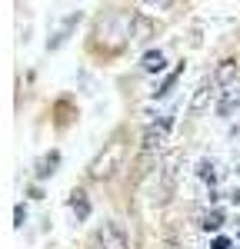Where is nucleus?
<instances>
[{"instance_id":"obj_11","label":"nucleus","mask_w":240,"mask_h":249,"mask_svg":"<svg viewBox=\"0 0 240 249\" xmlns=\"http://www.w3.org/2000/svg\"><path fill=\"white\" fill-rule=\"evenodd\" d=\"M200 226H203V230H207V232H217L220 226H223V213H220V210L207 213V216H203V223H200Z\"/></svg>"},{"instance_id":"obj_14","label":"nucleus","mask_w":240,"mask_h":249,"mask_svg":"<svg viewBox=\"0 0 240 249\" xmlns=\"http://www.w3.org/2000/svg\"><path fill=\"white\" fill-rule=\"evenodd\" d=\"M210 249H230V239H227V236H217V239L210 243Z\"/></svg>"},{"instance_id":"obj_5","label":"nucleus","mask_w":240,"mask_h":249,"mask_svg":"<svg viewBox=\"0 0 240 249\" xmlns=\"http://www.w3.org/2000/svg\"><path fill=\"white\" fill-rule=\"evenodd\" d=\"M217 93V87H214V80L203 77L197 87V93H194V100H190V113H203L207 107H210V96Z\"/></svg>"},{"instance_id":"obj_16","label":"nucleus","mask_w":240,"mask_h":249,"mask_svg":"<svg viewBox=\"0 0 240 249\" xmlns=\"http://www.w3.org/2000/svg\"><path fill=\"white\" fill-rule=\"evenodd\" d=\"M150 3H170V0H150Z\"/></svg>"},{"instance_id":"obj_13","label":"nucleus","mask_w":240,"mask_h":249,"mask_svg":"<svg viewBox=\"0 0 240 249\" xmlns=\"http://www.w3.org/2000/svg\"><path fill=\"white\" fill-rule=\"evenodd\" d=\"M200 176H203V179H210V183H214V179H217V166H214V163H207V160H203V163H200Z\"/></svg>"},{"instance_id":"obj_8","label":"nucleus","mask_w":240,"mask_h":249,"mask_svg":"<svg viewBox=\"0 0 240 249\" xmlns=\"http://www.w3.org/2000/svg\"><path fill=\"white\" fill-rule=\"evenodd\" d=\"M234 107H240V90L230 87V90H223V100L217 103V113L220 116H230V113H234Z\"/></svg>"},{"instance_id":"obj_4","label":"nucleus","mask_w":240,"mask_h":249,"mask_svg":"<svg viewBox=\"0 0 240 249\" xmlns=\"http://www.w3.org/2000/svg\"><path fill=\"white\" fill-rule=\"evenodd\" d=\"M237 73H240V63L227 57V60H220V63H217V70L210 73V80H214L217 90H230V87L237 83Z\"/></svg>"},{"instance_id":"obj_1","label":"nucleus","mask_w":240,"mask_h":249,"mask_svg":"<svg viewBox=\"0 0 240 249\" xmlns=\"http://www.w3.org/2000/svg\"><path fill=\"white\" fill-rule=\"evenodd\" d=\"M120 160H123V140H110V143L103 146V153L90 163L87 176H90V179H110V176L117 173Z\"/></svg>"},{"instance_id":"obj_10","label":"nucleus","mask_w":240,"mask_h":249,"mask_svg":"<svg viewBox=\"0 0 240 249\" xmlns=\"http://www.w3.org/2000/svg\"><path fill=\"white\" fill-rule=\"evenodd\" d=\"M57 163H60V156H57V153L43 156V160H40V170H37V176H40V179H47V176H54V166H57Z\"/></svg>"},{"instance_id":"obj_12","label":"nucleus","mask_w":240,"mask_h":249,"mask_svg":"<svg viewBox=\"0 0 240 249\" xmlns=\"http://www.w3.org/2000/svg\"><path fill=\"white\" fill-rule=\"evenodd\" d=\"M177 77H180V67L174 70V73H167V77H163V83H160V90H154V96H167V93H170V87L177 83Z\"/></svg>"},{"instance_id":"obj_3","label":"nucleus","mask_w":240,"mask_h":249,"mask_svg":"<svg viewBox=\"0 0 240 249\" xmlns=\"http://www.w3.org/2000/svg\"><path fill=\"white\" fill-rule=\"evenodd\" d=\"M170 126H174V116H163L160 123H150V126L143 130V153L157 156L160 150L167 146V140H170Z\"/></svg>"},{"instance_id":"obj_9","label":"nucleus","mask_w":240,"mask_h":249,"mask_svg":"<svg viewBox=\"0 0 240 249\" xmlns=\"http://www.w3.org/2000/svg\"><path fill=\"white\" fill-rule=\"evenodd\" d=\"M70 206H74V213H77V219H87V216H90V203H87V193H83V190L74 193Z\"/></svg>"},{"instance_id":"obj_6","label":"nucleus","mask_w":240,"mask_h":249,"mask_svg":"<svg viewBox=\"0 0 240 249\" xmlns=\"http://www.w3.org/2000/svg\"><path fill=\"white\" fill-rule=\"evenodd\" d=\"M77 23H80V14H70V17L63 20V27L57 30V37L47 43V50H57V47H63V43H67V37H70V30H74Z\"/></svg>"},{"instance_id":"obj_2","label":"nucleus","mask_w":240,"mask_h":249,"mask_svg":"<svg viewBox=\"0 0 240 249\" xmlns=\"http://www.w3.org/2000/svg\"><path fill=\"white\" fill-rule=\"evenodd\" d=\"M94 243H97V249H130V239H127V232L117 219H103L97 226Z\"/></svg>"},{"instance_id":"obj_15","label":"nucleus","mask_w":240,"mask_h":249,"mask_svg":"<svg viewBox=\"0 0 240 249\" xmlns=\"http://www.w3.org/2000/svg\"><path fill=\"white\" fill-rule=\"evenodd\" d=\"M14 216H17V226H23V223H27V210H23V206H17V210H14Z\"/></svg>"},{"instance_id":"obj_7","label":"nucleus","mask_w":240,"mask_h":249,"mask_svg":"<svg viewBox=\"0 0 240 249\" xmlns=\"http://www.w3.org/2000/svg\"><path fill=\"white\" fill-rule=\"evenodd\" d=\"M140 67H143L147 73H160V70L167 67V57H163L160 50H147V53H143V60H140Z\"/></svg>"}]
</instances>
